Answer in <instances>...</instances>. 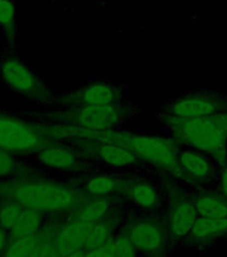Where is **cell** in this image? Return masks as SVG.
Returning <instances> with one entry per match:
<instances>
[{
	"label": "cell",
	"mask_w": 227,
	"mask_h": 257,
	"mask_svg": "<svg viewBox=\"0 0 227 257\" xmlns=\"http://www.w3.org/2000/svg\"><path fill=\"white\" fill-rule=\"evenodd\" d=\"M0 198L14 200L24 208L47 216H71L90 196L68 182L30 176L24 172L14 178L0 180Z\"/></svg>",
	"instance_id": "obj_1"
},
{
	"label": "cell",
	"mask_w": 227,
	"mask_h": 257,
	"mask_svg": "<svg viewBox=\"0 0 227 257\" xmlns=\"http://www.w3.org/2000/svg\"><path fill=\"white\" fill-rule=\"evenodd\" d=\"M163 123L178 145L211 157L220 168L227 164V111L191 119L164 116Z\"/></svg>",
	"instance_id": "obj_2"
},
{
	"label": "cell",
	"mask_w": 227,
	"mask_h": 257,
	"mask_svg": "<svg viewBox=\"0 0 227 257\" xmlns=\"http://www.w3.org/2000/svg\"><path fill=\"white\" fill-rule=\"evenodd\" d=\"M110 142L127 148L139 157L142 162H148L155 168L187 180L183 169L180 166L179 145L172 138L134 134L114 128Z\"/></svg>",
	"instance_id": "obj_3"
},
{
	"label": "cell",
	"mask_w": 227,
	"mask_h": 257,
	"mask_svg": "<svg viewBox=\"0 0 227 257\" xmlns=\"http://www.w3.org/2000/svg\"><path fill=\"white\" fill-rule=\"evenodd\" d=\"M58 144L54 123L39 124L19 116L0 112V150L16 156L39 153L50 145Z\"/></svg>",
	"instance_id": "obj_4"
},
{
	"label": "cell",
	"mask_w": 227,
	"mask_h": 257,
	"mask_svg": "<svg viewBox=\"0 0 227 257\" xmlns=\"http://www.w3.org/2000/svg\"><path fill=\"white\" fill-rule=\"evenodd\" d=\"M132 115V107L124 104L80 106L47 114L54 123L70 124L88 130H111L122 126Z\"/></svg>",
	"instance_id": "obj_5"
},
{
	"label": "cell",
	"mask_w": 227,
	"mask_h": 257,
	"mask_svg": "<svg viewBox=\"0 0 227 257\" xmlns=\"http://www.w3.org/2000/svg\"><path fill=\"white\" fill-rule=\"evenodd\" d=\"M123 229L131 237L138 254L142 257H166L171 241L164 218L155 216L132 217Z\"/></svg>",
	"instance_id": "obj_6"
},
{
	"label": "cell",
	"mask_w": 227,
	"mask_h": 257,
	"mask_svg": "<svg viewBox=\"0 0 227 257\" xmlns=\"http://www.w3.org/2000/svg\"><path fill=\"white\" fill-rule=\"evenodd\" d=\"M0 76L10 90L31 100L51 98L46 84L39 76L16 56H7L0 62Z\"/></svg>",
	"instance_id": "obj_7"
},
{
	"label": "cell",
	"mask_w": 227,
	"mask_h": 257,
	"mask_svg": "<svg viewBox=\"0 0 227 257\" xmlns=\"http://www.w3.org/2000/svg\"><path fill=\"white\" fill-rule=\"evenodd\" d=\"M227 111V96L219 92H194L171 99L163 108L164 116L178 119L202 118Z\"/></svg>",
	"instance_id": "obj_8"
},
{
	"label": "cell",
	"mask_w": 227,
	"mask_h": 257,
	"mask_svg": "<svg viewBox=\"0 0 227 257\" xmlns=\"http://www.w3.org/2000/svg\"><path fill=\"white\" fill-rule=\"evenodd\" d=\"M124 87L120 84L96 80L82 88L66 92L59 98H55L56 104L66 107H80V106H110L120 104L124 98Z\"/></svg>",
	"instance_id": "obj_9"
},
{
	"label": "cell",
	"mask_w": 227,
	"mask_h": 257,
	"mask_svg": "<svg viewBox=\"0 0 227 257\" xmlns=\"http://www.w3.org/2000/svg\"><path fill=\"white\" fill-rule=\"evenodd\" d=\"M196 218L198 212L190 197L176 190H170L168 208L164 216L170 241L182 242L192 229Z\"/></svg>",
	"instance_id": "obj_10"
},
{
	"label": "cell",
	"mask_w": 227,
	"mask_h": 257,
	"mask_svg": "<svg viewBox=\"0 0 227 257\" xmlns=\"http://www.w3.org/2000/svg\"><path fill=\"white\" fill-rule=\"evenodd\" d=\"M75 145L83 157L99 160L111 168H132L142 164L139 157L120 145L90 140H75Z\"/></svg>",
	"instance_id": "obj_11"
},
{
	"label": "cell",
	"mask_w": 227,
	"mask_h": 257,
	"mask_svg": "<svg viewBox=\"0 0 227 257\" xmlns=\"http://www.w3.org/2000/svg\"><path fill=\"white\" fill-rule=\"evenodd\" d=\"M36 157L44 168L58 172H87V158L80 154L78 149L70 148L60 142L50 145L36 153Z\"/></svg>",
	"instance_id": "obj_12"
},
{
	"label": "cell",
	"mask_w": 227,
	"mask_h": 257,
	"mask_svg": "<svg viewBox=\"0 0 227 257\" xmlns=\"http://www.w3.org/2000/svg\"><path fill=\"white\" fill-rule=\"evenodd\" d=\"M91 226L92 222L72 218V217L62 221L55 230V245L60 256L86 249V240Z\"/></svg>",
	"instance_id": "obj_13"
},
{
	"label": "cell",
	"mask_w": 227,
	"mask_h": 257,
	"mask_svg": "<svg viewBox=\"0 0 227 257\" xmlns=\"http://www.w3.org/2000/svg\"><path fill=\"white\" fill-rule=\"evenodd\" d=\"M227 236V217L212 218V217L198 216L195 224L182 241L184 246L208 245L218 238Z\"/></svg>",
	"instance_id": "obj_14"
},
{
	"label": "cell",
	"mask_w": 227,
	"mask_h": 257,
	"mask_svg": "<svg viewBox=\"0 0 227 257\" xmlns=\"http://www.w3.org/2000/svg\"><path fill=\"white\" fill-rule=\"evenodd\" d=\"M180 166L188 181L198 182H208L215 178V165L208 160V156L203 153L190 149V150H179Z\"/></svg>",
	"instance_id": "obj_15"
},
{
	"label": "cell",
	"mask_w": 227,
	"mask_h": 257,
	"mask_svg": "<svg viewBox=\"0 0 227 257\" xmlns=\"http://www.w3.org/2000/svg\"><path fill=\"white\" fill-rule=\"evenodd\" d=\"M120 193L132 205H135L142 210L155 212L156 209L162 206L159 192L154 185L148 184L146 181H127V184L124 185L123 190Z\"/></svg>",
	"instance_id": "obj_16"
},
{
	"label": "cell",
	"mask_w": 227,
	"mask_h": 257,
	"mask_svg": "<svg viewBox=\"0 0 227 257\" xmlns=\"http://www.w3.org/2000/svg\"><path fill=\"white\" fill-rule=\"evenodd\" d=\"M187 196L195 206L198 216L212 218L227 217V198L220 192H195Z\"/></svg>",
	"instance_id": "obj_17"
},
{
	"label": "cell",
	"mask_w": 227,
	"mask_h": 257,
	"mask_svg": "<svg viewBox=\"0 0 227 257\" xmlns=\"http://www.w3.org/2000/svg\"><path fill=\"white\" fill-rule=\"evenodd\" d=\"M118 224H119L118 216H115L112 213V210L108 213L107 216H104L103 218L92 222L87 240H86V250L98 248L100 245L106 244L107 241L111 240L112 236L116 233L115 229Z\"/></svg>",
	"instance_id": "obj_18"
},
{
	"label": "cell",
	"mask_w": 227,
	"mask_h": 257,
	"mask_svg": "<svg viewBox=\"0 0 227 257\" xmlns=\"http://www.w3.org/2000/svg\"><path fill=\"white\" fill-rule=\"evenodd\" d=\"M112 210V198L110 197H90L86 200L75 212L72 213V218L87 221V222H95V221L103 218Z\"/></svg>",
	"instance_id": "obj_19"
},
{
	"label": "cell",
	"mask_w": 227,
	"mask_h": 257,
	"mask_svg": "<svg viewBox=\"0 0 227 257\" xmlns=\"http://www.w3.org/2000/svg\"><path fill=\"white\" fill-rule=\"evenodd\" d=\"M127 181L118 177L98 174L90 177L84 184V193L90 197H110L123 190Z\"/></svg>",
	"instance_id": "obj_20"
},
{
	"label": "cell",
	"mask_w": 227,
	"mask_h": 257,
	"mask_svg": "<svg viewBox=\"0 0 227 257\" xmlns=\"http://www.w3.org/2000/svg\"><path fill=\"white\" fill-rule=\"evenodd\" d=\"M46 216L44 213H40L34 209L24 208L19 221L12 228L11 237L12 238H18V237H27V236H35L42 230V229L47 225L46 222Z\"/></svg>",
	"instance_id": "obj_21"
},
{
	"label": "cell",
	"mask_w": 227,
	"mask_h": 257,
	"mask_svg": "<svg viewBox=\"0 0 227 257\" xmlns=\"http://www.w3.org/2000/svg\"><path fill=\"white\" fill-rule=\"evenodd\" d=\"M40 252V236L18 237L11 238L4 252L3 257H39Z\"/></svg>",
	"instance_id": "obj_22"
},
{
	"label": "cell",
	"mask_w": 227,
	"mask_h": 257,
	"mask_svg": "<svg viewBox=\"0 0 227 257\" xmlns=\"http://www.w3.org/2000/svg\"><path fill=\"white\" fill-rule=\"evenodd\" d=\"M0 28L11 40L16 38L18 7L14 0H0Z\"/></svg>",
	"instance_id": "obj_23"
},
{
	"label": "cell",
	"mask_w": 227,
	"mask_h": 257,
	"mask_svg": "<svg viewBox=\"0 0 227 257\" xmlns=\"http://www.w3.org/2000/svg\"><path fill=\"white\" fill-rule=\"evenodd\" d=\"M24 210L23 205L8 198H0V226L11 232Z\"/></svg>",
	"instance_id": "obj_24"
},
{
	"label": "cell",
	"mask_w": 227,
	"mask_h": 257,
	"mask_svg": "<svg viewBox=\"0 0 227 257\" xmlns=\"http://www.w3.org/2000/svg\"><path fill=\"white\" fill-rule=\"evenodd\" d=\"M62 221H54V222H47L39 232L40 236V252L39 257H62L59 250L55 245V230L56 226Z\"/></svg>",
	"instance_id": "obj_25"
},
{
	"label": "cell",
	"mask_w": 227,
	"mask_h": 257,
	"mask_svg": "<svg viewBox=\"0 0 227 257\" xmlns=\"http://www.w3.org/2000/svg\"><path fill=\"white\" fill-rule=\"evenodd\" d=\"M23 166L16 154L0 150V180L14 178L23 174Z\"/></svg>",
	"instance_id": "obj_26"
},
{
	"label": "cell",
	"mask_w": 227,
	"mask_h": 257,
	"mask_svg": "<svg viewBox=\"0 0 227 257\" xmlns=\"http://www.w3.org/2000/svg\"><path fill=\"white\" fill-rule=\"evenodd\" d=\"M112 245H114V254L115 257H136V249L134 246L131 237L126 232V229H122L112 236Z\"/></svg>",
	"instance_id": "obj_27"
},
{
	"label": "cell",
	"mask_w": 227,
	"mask_h": 257,
	"mask_svg": "<svg viewBox=\"0 0 227 257\" xmlns=\"http://www.w3.org/2000/svg\"><path fill=\"white\" fill-rule=\"evenodd\" d=\"M86 257H115V254H114L112 240L107 241L106 244L100 245L98 248L87 250V252H86Z\"/></svg>",
	"instance_id": "obj_28"
},
{
	"label": "cell",
	"mask_w": 227,
	"mask_h": 257,
	"mask_svg": "<svg viewBox=\"0 0 227 257\" xmlns=\"http://www.w3.org/2000/svg\"><path fill=\"white\" fill-rule=\"evenodd\" d=\"M11 233L8 232L7 229L0 226V257H3L4 252L7 250V246L11 241Z\"/></svg>",
	"instance_id": "obj_29"
},
{
	"label": "cell",
	"mask_w": 227,
	"mask_h": 257,
	"mask_svg": "<svg viewBox=\"0 0 227 257\" xmlns=\"http://www.w3.org/2000/svg\"><path fill=\"white\" fill-rule=\"evenodd\" d=\"M220 193L227 198V164L220 168V177H219Z\"/></svg>",
	"instance_id": "obj_30"
},
{
	"label": "cell",
	"mask_w": 227,
	"mask_h": 257,
	"mask_svg": "<svg viewBox=\"0 0 227 257\" xmlns=\"http://www.w3.org/2000/svg\"><path fill=\"white\" fill-rule=\"evenodd\" d=\"M86 249H82V250H76V252L67 253V254H63L62 257H86Z\"/></svg>",
	"instance_id": "obj_31"
}]
</instances>
